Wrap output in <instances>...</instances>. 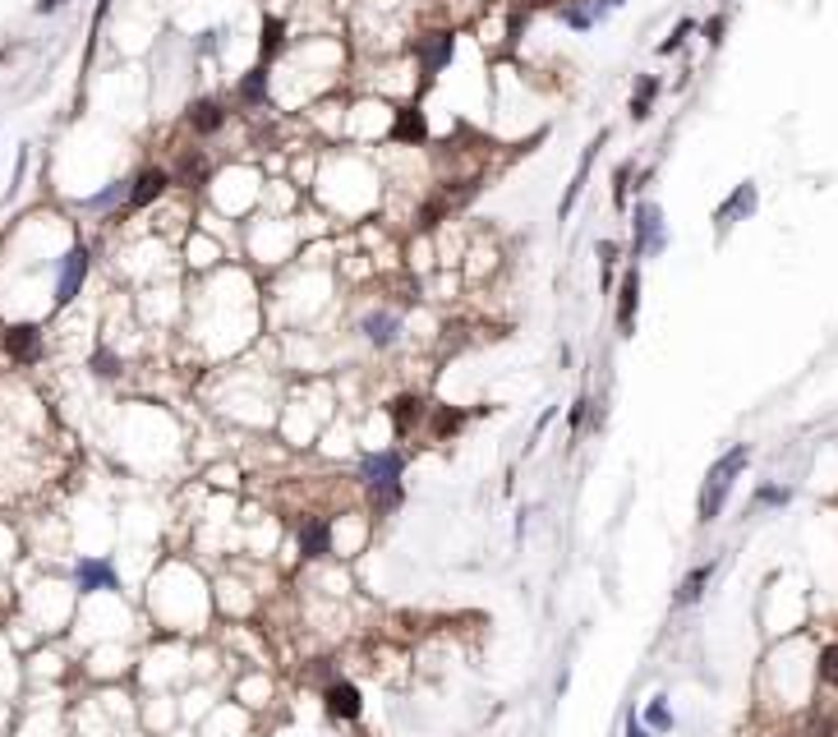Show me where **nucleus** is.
<instances>
[{
	"mask_svg": "<svg viewBox=\"0 0 838 737\" xmlns=\"http://www.w3.org/2000/svg\"><path fill=\"white\" fill-rule=\"evenodd\" d=\"M359 480H365V489H369L378 512L401 508V456H396V452L365 456V461H359Z\"/></svg>",
	"mask_w": 838,
	"mask_h": 737,
	"instance_id": "1",
	"label": "nucleus"
},
{
	"mask_svg": "<svg viewBox=\"0 0 838 737\" xmlns=\"http://www.w3.org/2000/svg\"><path fill=\"white\" fill-rule=\"evenodd\" d=\"M746 456H751L746 447H733L728 456H718V461H714V471L705 475V493H700V521H714V517H718V508H724V498H728L733 480L742 475Z\"/></svg>",
	"mask_w": 838,
	"mask_h": 737,
	"instance_id": "2",
	"label": "nucleus"
},
{
	"mask_svg": "<svg viewBox=\"0 0 838 737\" xmlns=\"http://www.w3.org/2000/svg\"><path fill=\"white\" fill-rule=\"evenodd\" d=\"M452 51H456V37H452L447 28H433V32L419 37L415 56H419V74H424V84H433V74H443V69L452 65Z\"/></svg>",
	"mask_w": 838,
	"mask_h": 737,
	"instance_id": "3",
	"label": "nucleus"
},
{
	"mask_svg": "<svg viewBox=\"0 0 838 737\" xmlns=\"http://www.w3.org/2000/svg\"><path fill=\"white\" fill-rule=\"evenodd\" d=\"M0 341H5V355L19 360V364H32L42 355V328L37 323H14V328L0 332Z\"/></svg>",
	"mask_w": 838,
	"mask_h": 737,
	"instance_id": "4",
	"label": "nucleus"
},
{
	"mask_svg": "<svg viewBox=\"0 0 838 737\" xmlns=\"http://www.w3.org/2000/svg\"><path fill=\"white\" fill-rule=\"evenodd\" d=\"M635 254H659L663 249V212L659 203H641L635 208Z\"/></svg>",
	"mask_w": 838,
	"mask_h": 737,
	"instance_id": "5",
	"label": "nucleus"
},
{
	"mask_svg": "<svg viewBox=\"0 0 838 737\" xmlns=\"http://www.w3.org/2000/svg\"><path fill=\"white\" fill-rule=\"evenodd\" d=\"M88 277V249H69L65 263H60V282H56V304H69L78 295V286H84Z\"/></svg>",
	"mask_w": 838,
	"mask_h": 737,
	"instance_id": "6",
	"label": "nucleus"
},
{
	"mask_svg": "<svg viewBox=\"0 0 838 737\" xmlns=\"http://www.w3.org/2000/svg\"><path fill=\"white\" fill-rule=\"evenodd\" d=\"M167 184H171V171H162V166L139 171V175L130 180V208H148L152 199H162Z\"/></svg>",
	"mask_w": 838,
	"mask_h": 737,
	"instance_id": "7",
	"label": "nucleus"
},
{
	"mask_svg": "<svg viewBox=\"0 0 838 737\" xmlns=\"http://www.w3.org/2000/svg\"><path fill=\"white\" fill-rule=\"evenodd\" d=\"M221 125H226V106H221V102L203 97V102H194V106H189V130H194L198 139H208V134H217Z\"/></svg>",
	"mask_w": 838,
	"mask_h": 737,
	"instance_id": "8",
	"label": "nucleus"
},
{
	"mask_svg": "<svg viewBox=\"0 0 838 737\" xmlns=\"http://www.w3.org/2000/svg\"><path fill=\"white\" fill-rule=\"evenodd\" d=\"M359 332H365L374 346H392L396 337H401V319L392 314V309H374V314H365V323H359Z\"/></svg>",
	"mask_w": 838,
	"mask_h": 737,
	"instance_id": "9",
	"label": "nucleus"
},
{
	"mask_svg": "<svg viewBox=\"0 0 838 737\" xmlns=\"http://www.w3.org/2000/svg\"><path fill=\"white\" fill-rule=\"evenodd\" d=\"M74 580H78V590L93 595V590H115V571L111 562H97V558H84L74 567Z\"/></svg>",
	"mask_w": 838,
	"mask_h": 737,
	"instance_id": "10",
	"label": "nucleus"
},
{
	"mask_svg": "<svg viewBox=\"0 0 838 737\" xmlns=\"http://www.w3.org/2000/svg\"><path fill=\"white\" fill-rule=\"evenodd\" d=\"M392 139L396 143H424L428 139V125H424V111L419 106H401L392 121Z\"/></svg>",
	"mask_w": 838,
	"mask_h": 737,
	"instance_id": "11",
	"label": "nucleus"
},
{
	"mask_svg": "<svg viewBox=\"0 0 838 737\" xmlns=\"http://www.w3.org/2000/svg\"><path fill=\"white\" fill-rule=\"evenodd\" d=\"M387 415H392V424H396V434H410L415 424L424 419V401L410 397V392H401V397H392V401H387Z\"/></svg>",
	"mask_w": 838,
	"mask_h": 737,
	"instance_id": "12",
	"label": "nucleus"
},
{
	"mask_svg": "<svg viewBox=\"0 0 838 737\" xmlns=\"http://www.w3.org/2000/svg\"><path fill=\"white\" fill-rule=\"evenodd\" d=\"M635 304H641V273H631L622 277V295H617V328L622 332H631L635 328Z\"/></svg>",
	"mask_w": 838,
	"mask_h": 737,
	"instance_id": "13",
	"label": "nucleus"
},
{
	"mask_svg": "<svg viewBox=\"0 0 838 737\" xmlns=\"http://www.w3.org/2000/svg\"><path fill=\"white\" fill-rule=\"evenodd\" d=\"M300 553H304V558L332 553V526H328V521H309V526L300 530Z\"/></svg>",
	"mask_w": 838,
	"mask_h": 737,
	"instance_id": "14",
	"label": "nucleus"
},
{
	"mask_svg": "<svg viewBox=\"0 0 838 737\" xmlns=\"http://www.w3.org/2000/svg\"><path fill=\"white\" fill-rule=\"evenodd\" d=\"M323 701H328V710H332L337 719H359V691H355L350 682H332Z\"/></svg>",
	"mask_w": 838,
	"mask_h": 737,
	"instance_id": "15",
	"label": "nucleus"
},
{
	"mask_svg": "<svg viewBox=\"0 0 838 737\" xmlns=\"http://www.w3.org/2000/svg\"><path fill=\"white\" fill-rule=\"evenodd\" d=\"M654 97H659V79H654V74H641V79H635V88H631V121H645L650 106H654Z\"/></svg>",
	"mask_w": 838,
	"mask_h": 737,
	"instance_id": "16",
	"label": "nucleus"
},
{
	"mask_svg": "<svg viewBox=\"0 0 838 737\" xmlns=\"http://www.w3.org/2000/svg\"><path fill=\"white\" fill-rule=\"evenodd\" d=\"M235 97L245 102V106H263L267 102V65H258V69H249L245 79H239V88H235Z\"/></svg>",
	"mask_w": 838,
	"mask_h": 737,
	"instance_id": "17",
	"label": "nucleus"
},
{
	"mask_svg": "<svg viewBox=\"0 0 838 737\" xmlns=\"http://www.w3.org/2000/svg\"><path fill=\"white\" fill-rule=\"evenodd\" d=\"M755 208V184H737V193H733V199L724 203V208H718V221H724V226H733L737 217H746Z\"/></svg>",
	"mask_w": 838,
	"mask_h": 737,
	"instance_id": "18",
	"label": "nucleus"
},
{
	"mask_svg": "<svg viewBox=\"0 0 838 737\" xmlns=\"http://www.w3.org/2000/svg\"><path fill=\"white\" fill-rule=\"evenodd\" d=\"M282 37H286V23L276 19V14H267L263 19V65L282 56Z\"/></svg>",
	"mask_w": 838,
	"mask_h": 737,
	"instance_id": "19",
	"label": "nucleus"
},
{
	"mask_svg": "<svg viewBox=\"0 0 838 737\" xmlns=\"http://www.w3.org/2000/svg\"><path fill=\"white\" fill-rule=\"evenodd\" d=\"M563 19H567V28H581L585 32V28H594L599 14H594L590 0H572V5H563Z\"/></svg>",
	"mask_w": 838,
	"mask_h": 737,
	"instance_id": "20",
	"label": "nucleus"
},
{
	"mask_svg": "<svg viewBox=\"0 0 838 737\" xmlns=\"http://www.w3.org/2000/svg\"><path fill=\"white\" fill-rule=\"evenodd\" d=\"M714 576V562H705V567H696L687 580H682V590H677V604H691V599H700V586Z\"/></svg>",
	"mask_w": 838,
	"mask_h": 737,
	"instance_id": "21",
	"label": "nucleus"
},
{
	"mask_svg": "<svg viewBox=\"0 0 838 737\" xmlns=\"http://www.w3.org/2000/svg\"><path fill=\"white\" fill-rule=\"evenodd\" d=\"M203 171H208V157H203V152H185L180 166H176V175H180L185 184H198V180H203Z\"/></svg>",
	"mask_w": 838,
	"mask_h": 737,
	"instance_id": "22",
	"label": "nucleus"
},
{
	"mask_svg": "<svg viewBox=\"0 0 838 737\" xmlns=\"http://www.w3.org/2000/svg\"><path fill=\"white\" fill-rule=\"evenodd\" d=\"M447 212H452V199H447V193H437V199H428V203L419 208V230L437 226V221H443Z\"/></svg>",
	"mask_w": 838,
	"mask_h": 737,
	"instance_id": "23",
	"label": "nucleus"
},
{
	"mask_svg": "<svg viewBox=\"0 0 838 737\" xmlns=\"http://www.w3.org/2000/svg\"><path fill=\"white\" fill-rule=\"evenodd\" d=\"M820 682L838 687V645H824L820 650Z\"/></svg>",
	"mask_w": 838,
	"mask_h": 737,
	"instance_id": "24",
	"label": "nucleus"
},
{
	"mask_svg": "<svg viewBox=\"0 0 838 737\" xmlns=\"http://www.w3.org/2000/svg\"><path fill=\"white\" fill-rule=\"evenodd\" d=\"M461 419H465L461 410H433V429H437V434H456Z\"/></svg>",
	"mask_w": 838,
	"mask_h": 737,
	"instance_id": "25",
	"label": "nucleus"
},
{
	"mask_svg": "<svg viewBox=\"0 0 838 737\" xmlns=\"http://www.w3.org/2000/svg\"><path fill=\"white\" fill-rule=\"evenodd\" d=\"M691 32H696V23H691V19H682V23L672 28V37H668V42H663V56H668V51H677V47H682V42H687Z\"/></svg>",
	"mask_w": 838,
	"mask_h": 737,
	"instance_id": "26",
	"label": "nucleus"
},
{
	"mask_svg": "<svg viewBox=\"0 0 838 737\" xmlns=\"http://www.w3.org/2000/svg\"><path fill=\"white\" fill-rule=\"evenodd\" d=\"M93 369H97L102 378H115V373H120V360H115L111 351H97V355H93Z\"/></svg>",
	"mask_w": 838,
	"mask_h": 737,
	"instance_id": "27",
	"label": "nucleus"
},
{
	"mask_svg": "<svg viewBox=\"0 0 838 737\" xmlns=\"http://www.w3.org/2000/svg\"><path fill=\"white\" fill-rule=\"evenodd\" d=\"M626 180H631V162L613 171V203H622V193H626Z\"/></svg>",
	"mask_w": 838,
	"mask_h": 737,
	"instance_id": "28",
	"label": "nucleus"
},
{
	"mask_svg": "<svg viewBox=\"0 0 838 737\" xmlns=\"http://www.w3.org/2000/svg\"><path fill=\"white\" fill-rule=\"evenodd\" d=\"M650 724H654V728H672V715H668V706H663V701H654V706H650Z\"/></svg>",
	"mask_w": 838,
	"mask_h": 737,
	"instance_id": "29",
	"label": "nucleus"
},
{
	"mask_svg": "<svg viewBox=\"0 0 838 737\" xmlns=\"http://www.w3.org/2000/svg\"><path fill=\"white\" fill-rule=\"evenodd\" d=\"M755 502H770V508H779V502H788V489H761V493H755Z\"/></svg>",
	"mask_w": 838,
	"mask_h": 737,
	"instance_id": "30",
	"label": "nucleus"
},
{
	"mask_svg": "<svg viewBox=\"0 0 838 737\" xmlns=\"http://www.w3.org/2000/svg\"><path fill=\"white\" fill-rule=\"evenodd\" d=\"M705 37H709V42H714V47H718V42H724V19H718V14H714V19L705 23Z\"/></svg>",
	"mask_w": 838,
	"mask_h": 737,
	"instance_id": "31",
	"label": "nucleus"
},
{
	"mask_svg": "<svg viewBox=\"0 0 838 737\" xmlns=\"http://www.w3.org/2000/svg\"><path fill=\"white\" fill-rule=\"evenodd\" d=\"M120 199V184H111L106 193H97V199H93V208H106V203H115Z\"/></svg>",
	"mask_w": 838,
	"mask_h": 737,
	"instance_id": "32",
	"label": "nucleus"
},
{
	"mask_svg": "<svg viewBox=\"0 0 838 737\" xmlns=\"http://www.w3.org/2000/svg\"><path fill=\"white\" fill-rule=\"evenodd\" d=\"M56 5H60V0H37V10H42V14H47V10H56Z\"/></svg>",
	"mask_w": 838,
	"mask_h": 737,
	"instance_id": "33",
	"label": "nucleus"
},
{
	"mask_svg": "<svg viewBox=\"0 0 838 737\" xmlns=\"http://www.w3.org/2000/svg\"><path fill=\"white\" fill-rule=\"evenodd\" d=\"M626 737H645V733H641V724H635V719H631V733H626Z\"/></svg>",
	"mask_w": 838,
	"mask_h": 737,
	"instance_id": "34",
	"label": "nucleus"
},
{
	"mask_svg": "<svg viewBox=\"0 0 838 737\" xmlns=\"http://www.w3.org/2000/svg\"><path fill=\"white\" fill-rule=\"evenodd\" d=\"M0 332H5V328H0Z\"/></svg>",
	"mask_w": 838,
	"mask_h": 737,
	"instance_id": "35",
	"label": "nucleus"
}]
</instances>
